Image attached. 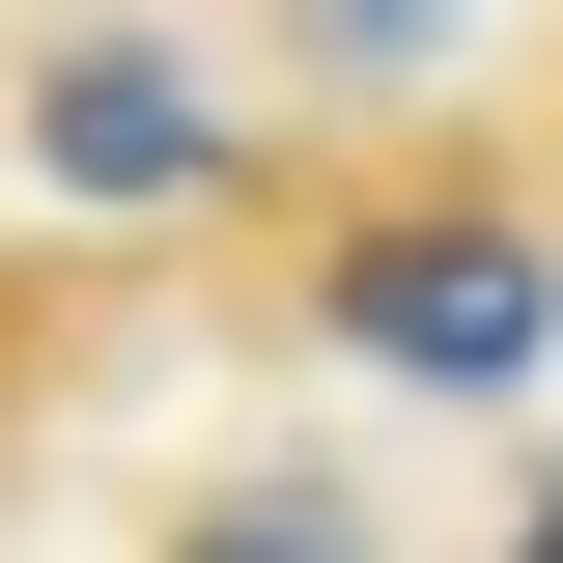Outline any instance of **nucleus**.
Wrapping results in <instances>:
<instances>
[{
	"label": "nucleus",
	"mask_w": 563,
	"mask_h": 563,
	"mask_svg": "<svg viewBox=\"0 0 563 563\" xmlns=\"http://www.w3.org/2000/svg\"><path fill=\"white\" fill-rule=\"evenodd\" d=\"M310 310H339L395 395H507V366L563 339V254H536L507 198H395V225H339V282H310Z\"/></svg>",
	"instance_id": "f257e3e1"
},
{
	"label": "nucleus",
	"mask_w": 563,
	"mask_h": 563,
	"mask_svg": "<svg viewBox=\"0 0 563 563\" xmlns=\"http://www.w3.org/2000/svg\"><path fill=\"white\" fill-rule=\"evenodd\" d=\"M29 169H57V198H225V113H198V57H169V29H57Z\"/></svg>",
	"instance_id": "f03ea898"
},
{
	"label": "nucleus",
	"mask_w": 563,
	"mask_h": 563,
	"mask_svg": "<svg viewBox=\"0 0 563 563\" xmlns=\"http://www.w3.org/2000/svg\"><path fill=\"white\" fill-rule=\"evenodd\" d=\"M282 29H310L339 85H395V57H451V0H282Z\"/></svg>",
	"instance_id": "7ed1b4c3"
},
{
	"label": "nucleus",
	"mask_w": 563,
	"mask_h": 563,
	"mask_svg": "<svg viewBox=\"0 0 563 563\" xmlns=\"http://www.w3.org/2000/svg\"><path fill=\"white\" fill-rule=\"evenodd\" d=\"M169 563H339V536H310V507H198Z\"/></svg>",
	"instance_id": "20e7f679"
},
{
	"label": "nucleus",
	"mask_w": 563,
	"mask_h": 563,
	"mask_svg": "<svg viewBox=\"0 0 563 563\" xmlns=\"http://www.w3.org/2000/svg\"><path fill=\"white\" fill-rule=\"evenodd\" d=\"M507 563H563V507H536V536H507Z\"/></svg>",
	"instance_id": "39448f33"
}]
</instances>
